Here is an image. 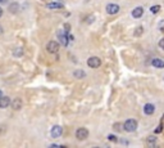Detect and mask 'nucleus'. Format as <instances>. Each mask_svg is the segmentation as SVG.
I'll use <instances>...</instances> for the list:
<instances>
[{
    "label": "nucleus",
    "instance_id": "obj_12",
    "mask_svg": "<svg viewBox=\"0 0 164 148\" xmlns=\"http://www.w3.org/2000/svg\"><path fill=\"white\" fill-rule=\"evenodd\" d=\"M18 10H19V4L18 3H12L9 5V12L10 13H18Z\"/></svg>",
    "mask_w": 164,
    "mask_h": 148
},
{
    "label": "nucleus",
    "instance_id": "obj_5",
    "mask_svg": "<svg viewBox=\"0 0 164 148\" xmlns=\"http://www.w3.org/2000/svg\"><path fill=\"white\" fill-rule=\"evenodd\" d=\"M119 12V5L118 4H114V3H110L106 5V13L108 14H117Z\"/></svg>",
    "mask_w": 164,
    "mask_h": 148
},
{
    "label": "nucleus",
    "instance_id": "obj_16",
    "mask_svg": "<svg viewBox=\"0 0 164 148\" xmlns=\"http://www.w3.org/2000/svg\"><path fill=\"white\" fill-rule=\"evenodd\" d=\"M143 32H144V28L141 27V26L137 27V28L135 30V35H136V36H141V35H143Z\"/></svg>",
    "mask_w": 164,
    "mask_h": 148
},
{
    "label": "nucleus",
    "instance_id": "obj_8",
    "mask_svg": "<svg viewBox=\"0 0 164 148\" xmlns=\"http://www.w3.org/2000/svg\"><path fill=\"white\" fill-rule=\"evenodd\" d=\"M144 112H145V115H152V113L155 112V106H154V104H151V103L145 104Z\"/></svg>",
    "mask_w": 164,
    "mask_h": 148
},
{
    "label": "nucleus",
    "instance_id": "obj_21",
    "mask_svg": "<svg viewBox=\"0 0 164 148\" xmlns=\"http://www.w3.org/2000/svg\"><path fill=\"white\" fill-rule=\"evenodd\" d=\"M159 48L164 50V37H163V39H162V40L159 41Z\"/></svg>",
    "mask_w": 164,
    "mask_h": 148
},
{
    "label": "nucleus",
    "instance_id": "obj_7",
    "mask_svg": "<svg viewBox=\"0 0 164 148\" xmlns=\"http://www.w3.org/2000/svg\"><path fill=\"white\" fill-rule=\"evenodd\" d=\"M143 14H144L143 7H137V8H135L132 10V17L134 18H141V17H143Z\"/></svg>",
    "mask_w": 164,
    "mask_h": 148
},
{
    "label": "nucleus",
    "instance_id": "obj_13",
    "mask_svg": "<svg viewBox=\"0 0 164 148\" xmlns=\"http://www.w3.org/2000/svg\"><path fill=\"white\" fill-rule=\"evenodd\" d=\"M48 8L49 9H60V8H63V4L59 2H53V3L48 4Z\"/></svg>",
    "mask_w": 164,
    "mask_h": 148
},
{
    "label": "nucleus",
    "instance_id": "obj_4",
    "mask_svg": "<svg viewBox=\"0 0 164 148\" xmlns=\"http://www.w3.org/2000/svg\"><path fill=\"white\" fill-rule=\"evenodd\" d=\"M87 136H89V130L86 128H80L76 131V138L78 141H85V139H87Z\"/></svg>",
    "mask_w": 164,
    "mask_h": 148
},
{
    "label": "nucleus",
    "instance_id": "obj_3",
    "mask_svg": "<svg viewBox=\"0 0 164 148\" xmlns=\"http://www.w3.org/2000/svg\"><path fill=\"white\" fill-rule=\"evenodd\" d=\"M59 48H60V45H59V43H57V41H49L48 45H46V50L49 53H51V54H55V53H58Z\"/></svg>",
    "mask_w": 164,
    "mask_h": 148
},
{
    "label": "nucleus",
    "instance_id": "obj_6",
    "mask_svg": "<svg viewBox=\"0 0 164 148\" xmlns=\"http://www.w3.org/2000/svg\"><path fill=\"white\" fill-rule=\"evenodd\" d=\"M62 133H63V129H62V126H59V125H55L54 128H51V131H50L53 138H59V136L62 135Z\"/></svg>",
    "mask_w": 164,
    "mask_h": 148
},
{
    "label": "nucleus",
    "instance_id": "obj_10",
    "mask_svg": "<svg viewBox=\"0 0 164 148\" xmlns=\"http://www.w3.org/2000/svg\"><path fill=\"white\" fill-rule=\"evenodd\" d=\"M10 104V99L8 97H0V108H7Z\"/></svg>",
    "mask_w": 164,
    "mask_h": 148
},
{
    "label": "nucleus",
    "instance_id": "obj_14",
    "mask_svg": "<svg viewBox=\"0 0 164 148\" xmlns=\"http://www.w3.org/2000/svg\"><path fill=\"white\" fill-rule=\"evenodd\" d=\"M12 107H13V110H19V108L22 107V101H21L19 98H16V99L12 102Z\"/></svg>",
    "mask_w": 164,
    "mask_h": 148
},
{
    "label": "nucleus",
    "instance_id": "obj_24",
    "mask_svg": "<svg viewBox=\"0 0 164 148\" xmlns=\"http://www.w3.org/2000/svg\"><path fill=\"white\" fill-rule=\"evenodd\" d=\"M2 16H3V9L0 8V17H2Z\"/></svg>",
    "mask_w": 164,
    "mask_h": 148
},
{
    "label": "nucleus",
    "instance_id": "obj_23",
    "mask_svg": "<svg viewBox=\"0 0 164 148\" xmlns=\"http://www.w3.org/2000/svg\"><path fill=\"white\" fill-rule=\"evenodd\" d=\"M162 130H163V125H162V124H160V125H159V126H158V129H157V130H155V133H157V134H158V133H162Z\"/></svg>",
    "mask_w": 164,
    "mask_h": 148
},
{
    "label": "nucleus",
    "instance_id": "obj_2",
    "mask_svg": "<svg viewBox=\"0 0 164 148\" xmlns=\"http://www.w3.org/2000/svg\"><path fill=\"white\" fill-rule=\"evenodd\" d=\"M87 66L91 67V68H99L101 66V59L97 58V57H91L87 59Z\"/></svg>",
    "mask_w": 164,
    "mask_h": 148
},
{
    "label": "nucleus",
    "instance_id": "obj_25",
    "mask_svg": "<svg viewBox=\"0 0 164 148\" xmlns=\"http://www.w3.org/2000/svg\"><path fill=\"white\" fill-rule=\"evenodd\" d=\"M2 34H3V28H2V27H0V35H2Z\"/></svg>",
    "mask_w": 164,
    "mask_h": 148
},
{
    "label": "nucleus",
    "instance_id": "obj_17",
    "mask_svg": "<svg viewBox=\"0 0 164 148\" xmlns=\"http://www.w3.org/2000/svg\"><path fill=\"white\" fill-rule=\"evenodd\" d=\"M150 10H151V13H158L159 12V10H160V5H154V7H151L150 8Z\"/></svg>",
    "mask_w": 164,
    "mask_h": 148
},
{
    "label": "nucleus",
    "instance_id": "obj_1",
    "mask_svg": "<svg viewBox=\"0 0 164 148\" xmlns=\"http://www.w3.org/2000/svg\"><path fill=\"white\" fill-rule=\"evenodd\" d=\"M123 129H124L126 131H128V133L135 131V130L137 129V121L134 120V119L127 120V121L124 122V125H123Z\"/></svg>",
    "mask_w": 164,
    "mask_h": 148
},
{
    "label": "nucleus",
    "instance_id": "obj_19",
    "mask_svg": "<svg viewBox=\"0 0 164 148\" xmlns=\"http://www.w3.org/2000/svg\"><path fill=\"white\" fill-rule=\"evenodd\" d=\"M22 54H23V50H22V49H16L14 50V56L16 57H21Z\"/></svg>",
    "mask_w": 164,
    "mask_h": 148
},
{
    "label": "nucleus",
    "instance_id": "obj_9",
    "mask_svg": "<svg viewBox=\"0 0 164 148\" xmlns=\"http://www.w3.org/2000/svg\"><path fill=\"white\" fill-rule=\"evenodd\" d=\"M151 65L155 68H164V61L160 59V58H154L151 61Z\"/></svg>",
    "mask_w": 164,
    "mask_h": 148
},
{
    "label": "nucleus",
    "instance_id": "obj_26",
    "mask_svg": "<svg viewBox=\"0 0 164 148\" xmlns=\"http://www.w3.org/2000/svg\"><path fill=\"white\" fill-rule=\"evenodd\" d=\"M7 2V0H0V3H5Z\"/></svg>",
    "mask_w": 164,
    "mask_h": 148
},
{
    "label": "nucleus",
    "instance_id": "obj_11",
    "mask_svg": "<svg viewBox=\"0 0 164 148\" xmlns=\"http://www.w3.org/2000/svg\"><path fill=\"white\" fill-rule=\"evenodd\" d=\"M58 37H59V41L62 43V45H64V47L68 45V37H67V35H65L64 32H59Z\"/></svg>",
    "mask_w": 164,
    "mask_h": 148
},
{
    "label": "nucleus",
    "instance_id": "obj_22",
    "mask_svg": "<svg viewBox=\"0 0 164 148\" xmlns=\"http://www.w3.org/2000/svg\"><path fill=\"white\" fill-rule=\"evenodd\" d=\"M108 139H109V141H112V142H117V136H114V135H109V136H108Z\"/></svg>",
    "mask_w": 164,
    "mask_h": 148
},
{
    "label": "nucleus",
    "instance_id": "obj_15",
    "mask_svg": "<svg viewBox=\"0 0 164 148\" xmlns=\"http://www.w3.org/2000/svg\"><path fill=\"white\" fill-rule=\"evenodd\" d=\"M73 75L77 77V79H83V77L86 76V73H85V71H82V70H77V71H74Z\"/></svg>",
    "mask_w": 164,
    "mask_h": 148
},
{
    "label": "nucleus",
    "instance_id": "obj_20",
    "mask_svg": "<svg viewBox=\"0 0 164 148\" xmlns=\"http://www.w3.org/2000/svg\"><path fill=\"white\" fill-rule=\"evenodd\" d=\"M121 128H122V125H121V124H114V130H117V131H121V130H122Z\"/></svg>",
    "mask_w": 164,
    "mask_h": 148
},
{
    "label": "nucleus",
    "instance_id": "obj_18",
    "mask_svg": "<svg viewBox=\"0 0 164 148\" xmlns=\"http://www.w3.org/2000/svg\"><path fill=\"white\" fill-rule=\"evenodd\" d=\"M158 28H159V31H160V32H163V34H164V19H163V21H160V22H159V26H158Z\"/></svg>",
    "mask_w": 164,
    "mask_h": 148
},
{
    "label": "nucleus",
    "instance_id": "obj_27",
    "mask_svg": "<svg viewBox=\"0 0 164 148\" xmlns=\"http://www.w3.org/2000/svg\"><path fill=\"white\" fill-rule=\"evenodd\" d=\"M2 96H3V91H2V90H0V97H2Z\"/></svg>",
    "mask_w": 164,
    "mask_h": 148
}]
</instances>
